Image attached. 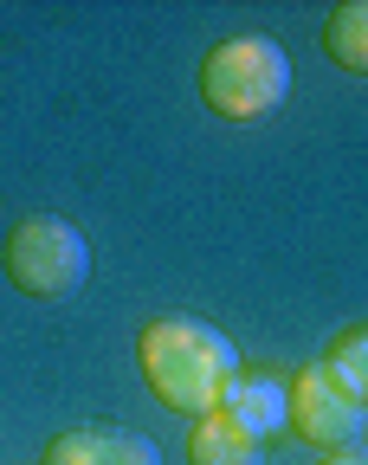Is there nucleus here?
<instances>
[{
	"label": "nucleus",
	"instance_id": "nucleus-1",
	"mask_svg": "<svg viewBox=\"0 0 368 465\" xmlns=\"http://www.w3.org/2000/svg\"><path fill=\"white\" fill-rule=\"evenodd\" d=\"M136 369H143L149 394L168 407V414L201 420V414H214L220 394L233 388L239 349H233V336H220L201 317H155L136 336Z\"/></svg>",
	"mask_w": 368,
	"mask_h": 465
},
{
	"label": "nucleus",
	"instance_id": "nucleus-2",
	"mask_svg": "<svg viewBox=\"0 0 368 465\" xmlns=\"http://www.w3.org/2000/svg\"><path fill=\"white\" fill-rule=\"evenodd\" d=\"M284 97H291V58L265 33L220 39L201 58V104L220 116V124H259V116H272Z\"/></svg>",
	"mask_w": 368,
	"mask_h": 465
},
{
	"label": "nucleus",
	"instance_id": "nucleus-3",
	"mask_svg": "<svg viewBox=\"0 0 368 465\" xmlns=\"http://www.w3.org/2000/svg\"><path fill=\"white\" fill-rule=\"evenodd\" d=\"M0 272L20 298H39V304H58L72 298L91 272V246L72 220L58 213H26L20 226H7V240H0Z\"/></svg>",
	"mask_w": 368,
	"mask_h": 465
},
{
	"label": "nucleus",
	"instance_id": "nucleus-4",
	"mask_svg": "<svg viewBox=\"0 0 368 465\" xmlns=\"http://www.w3.org/2000/svg\"><path fill=\"white\" fill-rule=\"evenodd\" d=\"M297 440H311L317 452H336V446H355L362 427H368V407L349 401L317 362L291 375V420H284Z\"/></svg>",
	"mask_w": 368,
	"mask_h": 465
},
{
	"label": "nucleus",
	"instance_id": "nucleus-5",
	"mask_svg": "<svg viewBox=\"0 0 368 465\" xmlns=\"http://www.w3.org/2000/svg\"><path fill=\"white\" fill-rule=\"evenodd\" d=\"M39 465H162V452L136 427H72L45 440Z\"/></svg>",
	"mask_w": 368,
	"mask_h": 465
},
{
	"label": "nucleus",
	"instance_id": "nucleus-6",
	"mask_svg": "<svg viewBox=\"0 0 368 465\" xmlns=\"http://www.w3.org/2000/svg\"><path fill=\"white\" fill-rule=\"evenodd\" d=\"M220 414L239 420L253 440H278L284 420H291V381L284 375H233V388L220 394Z\"/></svg>",
	"mask_w": 368,
	"mask_h": 465
},
{
	"label": "nucleus",
	"instance_id": "nucleus-7",
	"mask_svg": "<svg viewBox=\"0 0 368 465\" xmlns=\"http://www.w3.org/2000/svg\"><path fill=\"white\" fill-rule=\"evenodd\" d=\"M259 459H265V440H253L220 407L188 427V465H259Z\"/></svg>",
	"mask_w": 368,
	"mask_h": 465
},
{
	"label": "nucleus",
	"instance_id": "nucleus-8",
	"mask_svg": "<svg viewBox=\"0 0 368 465\" xmlns=\"http://www.w3.org/2000/svg\"><path fill=\"white\" fill-rule=\"evenodd\" d=\"M323 52L336 58L343 72L368 78V0H343V7H330V20H323Z\"/></svg>",
	"mask_w": 368,
	"mask_h": 465
},
{
	"label": "nucleus",
	"instance_id": "nucleus-9",
	"mask_svg": "<svg viewBox=\"0 0 368 465\" xmlns=\"http://www.w3.org/2000/svg\"><path fill=\"white\" fill-rule=\"evenodd\" d=\"M317 369L349 394V401H362L368 407V323H355V330H343L323 356H317Z\"/></svg>",
	"mask_w": 368,
	"mask_h": 465
},
{
	"label": "nucleus",
	"instance_id": "nucleus-10",
	"mask_svg": "<svg viewBox=\"0 0 368 465\" xmlns=\"http://www.w3.org/2000/svg\"><path fill=\"white\" fill-rule=\"evenodd\" d=\"M317 465H368V446H336V452H317Z\"/></svg>",
	"mask_w": 368,
	"mask_h": 465
},
{
	"label": "nucleus",
	"instance_id": "nucleus-11",
	"mask_svg": "<svg viewBox=\"0 0 368 465\" xmlns=\"http://www.w3.org/2000/svg\"><path fill=\"white\" fill-rule=\"evenodd\" d=\"M362 433H368V427H362Z\"/></svg>",
	"mask_w": 368,
	"mask_h": 465
}]
</instances>
